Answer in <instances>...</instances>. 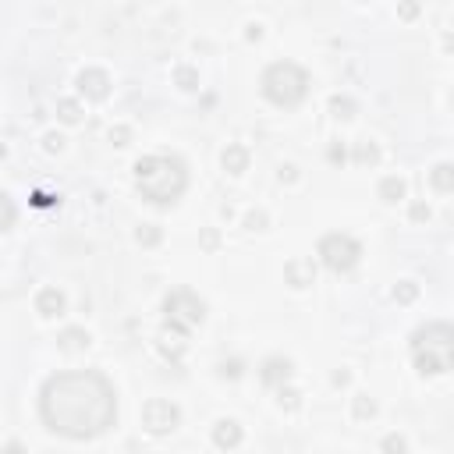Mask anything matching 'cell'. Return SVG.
Segmentation results:
<instances>
[{
    "instance_id": "obj_1",
    "label": "cell",
    "mask_w": 454,
    "mask_h": 454,
    "mask_svg": "<svg viewBox=\"0 0 454 454\" xmlns=\"http://www.w3.org/2000/svg\"><path fill=\"white\" fill-rule=\"evenodd\" d=\"M39 415L53 433L71 436V440H89L114 426V419H118V394H114V383L96 369L61 373L43 383Z\"/></svg>"
},
{
    "instance_id": "obj_2",
    "label": "cell",
    "mask_w": 454,
    "mask_h": 454,
    "mask_svg": "<svg viewBox=\"0 0 454 454\" xmlns=\"http://www.w3.org/2000/svg\"><path fill=\"white\" fill-rule=\"evenodd\" d=\"M135 185H139L142 199H149L156 206L174 202L185 192V185H188L185 163L178 156H146L135 167Z\"/></svg>"
},
{
    "instance_id": "obj_3",
    "label": "cell",
    "mask_w": 454,
    "mask_h": 454,
    "mask_svg": "<svg viewBox=\"0 0 454 454\" xmlns=\"http://www.w3.org/2000/svg\"><path fill=\"white\" fill-rule=\"evenodd\" d=\"M263 92H266V99L270 103H277V106H295V103H302L305 99V92H309V75L298 68V64H273L266 75H263Z\"/></svg>"
},
{
    "instance_id": "obj_4",
    "label": "cell",
    "mask_w": 454,
    "mask_h": 454,
    "mask_svg": "<svg viewBox=\"0 0 454 454\" xmlns=\"http://www.w3.org/2000/svg\"><path fill=\"white\" fill-rule=\"evenodd\" d=\"M415 340H426V352H415V362L422 373H447L450 369V326L429 323L415 333Z\"/></svg>"
},
{
    "instance_id": "obj_5",
    "label": "cell",
    "mask_w": 454,
    "mask_h": 454,
    "mask_svg": "<svg viewBox=\"0 0 454 454\" xmlns=\"http://www.w3.org/2000/svg\"><path fill=\"white\" fill-rule=\"evenodd\" d=\"M319 256H323V263H326L330 270L345 273V270H352V266L359 263V245H355L348 235H326V238L319 242Z\"/></svg>"
},
{
    "instance_id": "obj_6",
    "label": "cell",
    "mask_w": 454,
    "mask_h": 454,
    "mask_svg": "<svg viewBox=\"0 0 454 454\" xmlns=\"http://www.w3.org/2000/svg\"><path fill=\"white\" fill-rule=\"evenodd\" d=\"M167 319H170V326H178V330H192V326L202 319V302H199V298H192V302H188V309H181V305H178V298L170 295V298H167Z\"/></svg>"
},
{
    "instance_id": "obj_7",
    "label": "cell",
    "mask_w": 454,
    "mask_h": 454,
    "mask_svg": "<svg viewBox=\"0 0 454 454\" xmlns=\"http://www.w3.org/2000/svg\"><path fill=\"white\" fill-rule=\"evenodd\" d=\"M178 422V408L170 405V401H149L146 405V426L153 433H167V429H174Z\"/></svg>"
},
{
    "instance_id": "obj_8",
    "label": "cell",
    "mask_w": 454,
    "mask_h": 454,
    "mask_svg": "<svg viewBox=\"0 0 454 454\" xmlns=\"http://www.w3.org/2000/svg\"><path fill=\"white\" fill-rule=\"evenodd\" d=\"M238 440H242L238 422H220V426H216V443H220V447H231V443H238Z\"/></svg>"
},
{
    "instance_id": "obj_9",
    "label": "cell",
    "mask_w": 454,
    "mask_h": 454,
    "mask_svg": "<svg viewBox=\"0 0 454 454\" xmlns=\"http://www.w3.org/2000/svg\"><path fill=\"white\" fill-rule=\"evenodd\" d=\"M61 305H64V298H61V295H57L53 288L39 295V309H43L46 316H53V312H61Z\"/></svg>"
},
{
    "instance_id": "obj_10",
    "label": "cell",
    "mask_w": 454,
    "mask_h": 454,
    "mask_svg": "<svg viewBox=\"0 0 454 454\" xmlns=\"http://www.w3.org/2000/svg\"><path fill=\"white\" fill-rule=\"evenodd\" d=\"M11 223H15V202L8 195H0V231H8Z\"/></svg>"
},
{
    "instance_id": "obj_11",
    "label": "cell",
    "mask_w": 454,
    "mask_h": 454,
    "mask_svg": "<svg viewBox=\"0 0 454 454\" xmlns=\"http://www.w3.org/2000/svg\"><path fill=\"white\" fill-rule=\"evenodd\" d=\"M433 181H436V188H440V192H447V188H450V167H447V163H440V167H436Z\"/></svg>"
},
{
    "instance_id": "obj_12",
    "label": "cell",
    "mask_w": 454,
    "mask_h": 454,
    "mask_svg": "<svg viewBox=\"0 0 454 454\" xmlns=\"http://www.w3.org/2000/svg\"><path fill=\"white\" fill-rule=\"evenodd\" d=\"M223 163H231L235 170H242V163H245V153H242V149H231V156L223 153Z\"/></svg>"
},
{
    "instance_id": "obj_13",
    "label": "cell",
    "mask_w": 454,
    "mask_h": 454,
    "mask_svg": "<svg viewBox=\"0 0 454 454\" xmlns=\"http://www.w3.org/2000/svg\"><path fill=\"white\" fill-rule=\"evenodd\" d=\"M383 192H387V195H401V181H387Z\"/></svg>"
},
{
    "instance_id": "obj_14",
    "label": "cell",
    "mask_w": 454,
    "mask_h": 454,
    "mask_svg": "<svg viewBox=\"0 0 454 454\" xmlns=\"http://www.w3.org/2000/svg\"><path fill=\"white\" fill-rule=\"evenodd\" d=\"M8 454H22V447H18V443H11V447H8Z\"/></svg>"
}]
</instances>
